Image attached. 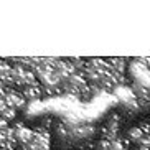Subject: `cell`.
Segmentation results:
<instances>
[{
  "mask_svg": "<svg viewBox=\"0 0 150 150\" xmlns=\"http://www.w3.org/2000/svg\"><path fill=\"white\" fill-rule=\"evenodd\" d=\"M2 97L7 106L13 107V109H23L27 106V101L25 97L22 96V91L17 88H4V93H2Z\"/></svg>",
  "mask_w": 150,
  "mask_h": 150,
  "instance_id": "6da1fadb",
  "label": "cell"
},
{
  "mask_svg": "<svg viewBox=\"0 0 150 150\" xmlns=\"http://www.w3.org/2000/svg\"><path fill=\"white\" fill-rule=\"evenodd\" d=\"M12 137L15 139L18 145H27L28 142L33 139V129L25 125L23 122H15L12 125Z\"/></svg>",
  "mask_w": 150,
  "mask_h": 150,
  "instance_id": "7a4b0ae2",
  "label": "cell"
},
{
  "mask_svg": "<svg viewBox=\"0 0 150 150\" xmlns=\"http://www.w3.org/2000/svg\"><path fill=\"white\" fill-rule=\"evenodd\" d=\"M149 134H150V124H140V125H135V127H132L129 130L127 140L130 142V144L139 145Z\"/></svg>",
  "mask_w": 150,
  "mask_h": 150,
  "instance_id": "3957f363",
  "label": "cell"
},
{
  "mask_svg": "<svg viewBox=\"0 0 150 150\" xmlns=\"http://www.w3.org/2000/svg\"><path fill=\"white\" fill-rule=\"evenodd\" d=\"M17 109H13V107H10V106H5L4 110L0 112V117L2 119H5L7 122H12V120H15V117H17Z\"/></svg>",
  "mask_w": 150,
  "mask_h": 150,
  "instance_id": "5b68a950",
  "label": "cell"
},
{
  "mask_svg": "<svg viewBox=\"0 0 150 150\" xmlns=\"http://www.w3.org/2000/svg\"><path fill=\"white\" fill-rule=\"evenodd\" d=\"M20 91H22V96L25 97L27 102H36L40 99H43V89H41L40 83L33 84V86H25Z\"/></svg>",
  "mask_w": 150,
  "mask_h": 150,
  "instance_id": "277c9868",
  "label": "cell"
},
{
  "mask_svg": "<svg viewBox=\"0 0 150 150\" xmlns=\"http://www.w3.org/2000/svg\"><path fill=\"white\" fill-rule=\"evenodd\" d=\"M10 125H12L10 122H7L5 119H2V117H0V130H8Z\"/></svg>",
  "mask_w": 150,
  "mask_h": 150,
  "instance_id": "8992f818",
  "label": "cell"
}]
</instances>
